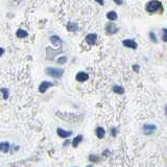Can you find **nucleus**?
Listing matches in <instances>:
<instances>
[{"instance_id":"obj_1","label":"nucleus","mask_w":167,"mask_h":167,"mask_svg":"<svg viewBox=\"0 0 167 167\" xmlns=\"http://www.w3.org/2000/svg\"><path fill=\"white\" fill-rule=\"evenodd\" d=\"M146 10L150 14H154V13H157V12H159V10H162L163 6H162V3L160 1H149L147 2L145 6Z\"/></svg>"},{"instance_id":"obj_2","label":"nucleus","mask_w":167,"mask_h":167,"mask_svg":"<svg viewBox=\"0 0 167 167\" xmlns=\"http://www.w3.org/2000/svg\"><path fill=\"white\" fill-rule=\"evenodd\" d=\"M45 72L48 74V75L52 76V77H62L63 74H64V70L62 68H52V67H47Z\"/></svg>"},{"instance_id":"obj_3","label":"nucleus","mask_w":167,"mask_h":167,"mask_svg":"<svg viewBox=\"0 0 167 167\" xmlns=\"http://www.w3.org/2000/svg\"><path fill=\"white\" fill-rule=\"evenodd\" d=\"M122 44H123V46L128 47V48H132V49H137V48H138V45H137V43H136L134 40H130V39L123 40Z\"/></svg>"},{"instance_id":"obj_4","label":"nucleus","mask_w":167,"mask_h":167,"mask_svg":"<svg viewBox=\"0 0 167 167\" xmlns=\"http://www.w3.org/2000/svg\"><path fill=\"white\" fill-rule=\"evenodd\" d=\"M52 86H55V84L51 83V81H42L41 85H40V87H39V91L41 92V93H45L47 89Z\"/></svg>"},{"instance_id":"obj_5","label":"nucleus","mask_w":167,"mask_h":167,"mask_svg":"<svg viewBox=\"0 0 167 167\" xmlns=\"http://www.w3.org/2000/svg\"><path fill=\"white\" fill-rule=\"evenodd\" d=\"M106 31L108 35H114L118 31V28L114 23H108L106 26Z\"/></svg>"},{"instance_id":"obj_6","label":"nucleus","mask_w":167,"mask_h":167,"mask_svg":"<svg viewBox=\"0 0 167 167\" xmlns=\"http://www.w3.org/2000/svg\"><path fill=\"white\" fill-rule=\"evenodd\" d=\"M157 126L155 124H145L143 126V132L145 135H150L154 132H156Z\"/></svg>"},{"instance_id":"obj_7","label":"nucleus","mask_w":167,"mask_h":167,"mask_svg":"<svg viewBox=\"0 0 167 167\" xmlns=\"http://www.w3.org/2000/svg\"><path fill=\"white\" fill-rule=\"evenodd\" d=\"M76 81H79V83H84V81H86L89 79V74L86 72H84V71H81V72H78L76 74Z\"/></svg>"},{"instance_id":"obj_8","label":"nucleus","mask_w":167,"mask_h":167,"mask_svg":"<svg viewBox=\"0 0 167 167\" xmlns=\"http://www.w3.org/2000/svg\"><path fill=\"white\" fill-rule=\"evenodd\" d=\"M57 135L60 136V137H62V138H68V137H70V136L72 135V130H64L63 128H57Z\"/></svg>"},{"instance_id":"obj_9","label":"nucleus","mask_w":167,"mask_h":167,"mask_svg":"<svg viewBox=\"0 0 167 167\" xmlns=\"http://www.w3.org/2000/svg\"><path fill=\"white\" fill-rule=\"evenodd\" d=\"M97 40V35L96 34H89L88 36L85 38V41L88 43L89 45H93L96 43Z\"/></svg>"},{"instance_id":"obj_10","label":"nucleus","mask_w":167,"mask_h":167,"mask_svg":"<svg viewBox=\"0 0 167 167\" xmlns=\"http://www.w3.org/2000/svg\"><path fill=\"white\" fill-rule=\"evenodd\" d=\"M50 42H51L53 45H55V46H62V44H63L62 39H61V38H59L57 36H51V37H50Z\"/></svg>"},{"instance_id":"obj_11","label":"nucleus","mask_w":167,"mask_h":167,"mask_svg":"<svg viewBox=\"0 0 167 167\" xmlns=\"http://www.w3.org/2000/svg\"><path fill=\"white\" fill-rule=\"evenodd\" d=\"M10 142H8V141H3V142L0 143V149H1L2 153H8L10 150Z\"/></svg>"},{"instance_id":"obj_12","label":"nucleus","mask_w":167,"mask_h":167,"mask_svg":"<svg viewBox=\"0 0 167 167\" xmlns=\"http://www.w3.org/2000/svg\"><path fill=\"white\" fill-rule=\"evenodd\" d=\"M95 134H96V136L99 139H102L104 138V136H106V130H104V128H101V126H98V128H96V130H95Z\"/></svg>"},{"instance_id":"obj_13","label":"nucleus","mask_w":167,"mask_h":167,"mask_svg":"<svg viewBox=\"0 0 167 167\" xmlns=\"http://www.w3.org/2000/svg\"><path fill=\"white\" fill-rule=\"evenodd\" d=\"M67 30L77 31L78 30V25L75 23V22H68L67 23Z\"/></svg>"},{"instance_id":"obj_14","label":"nucleus","mask_w":167,"mask_h":167,"mask_svg":"<svg viewBox=\"0 0 167 167\" xmlns=\"http://www.w3.org/2000/svg\"><path fill=\"white\" fill-rule=\"evenodd\" d=\"M83 139H84L83 135L76 136L75 138L73 139V141H72V146H73V147H77L78 144H79V143L81 142V141H83Z\"/></svg>"},{"instance_id":"obj_15","label":"nucleus","mask_w":167,"mask_h":167,"mask_svg":"<svg viewBox=\"0 0 167 167\" xmlns=\"http://www.w3.org/2000/svg\"><path fill=\"white\" fill-rule=\"evenodd\" d=\"M117 13L116 12H114V10H111V12H109V13L107 14V18L109 19V20H112V21H114V20H116L117 19Z\"/></svg>"},{"instance_id":"obj_16","label":"nucleus","mask_w":167,"mask_h":167,"mask_svg":"<svg viewBox=\"0 0 167 167\" xmlns=\"http://www.w3.org/2000/svg\"><path fill=\"white\" fill-rule=\"evenodd\" d=\"M28 36V34H27V31L24 30V29H18L17 30V37L18 38H21V39H23V38H26V37Z\"/></svg>"},{"instance_id":"obj_17","label":"nucleus","mask_w":167,"mask_h":167,"mask_svg":"<svg viewBox=\"0 0 167 167\" xmlns=\"http://www.w3.org/2000/svg\"><path fill=\"white\" fill-rule=\"evenodd\" d=\"M113 92H115V93L117 94H123L124 93V89L120 86H114L113 87Z\"/></svg>"},{"instance_id":"obj_18","label":"nucleus","mask_w":167,"mask_h":167,"mask_svg":"<svg viewBox=\"0 0 167 167\" xmlns=\"http://www.w3.org/2000/svg\"><path fill=\"white\" fill-rule=\"evenodd\" d=\"M1 93L3 95V99L6 100L8 98V95H10V91H8V89L6 88H1Z\"/></svg>"},{"instance_id":"obj_19","label":"nucleus","mask_w":167,"mask_h":167,"mask_svg":"<svg viewBox=\"0 0 167 167\" xmlns=\"http://www.w3.org/2000/svg\"><path fill=\"white\" fill-rule=\"evenodd\" d=\"M162 32H163V35H162V40L164 42H167V28L162 29Z\"/></svg>"},{"instance_id":"obj_20","label":"nucleus","mask_w":167,"mask_h":167,"mask_svg":"<svg viewBox=\"0 0 167 167\" xmlns=\"http://www.w3.org/2000/svg\"><path fill=\"white\" fill-rule=\"evenodd\" d=\"M59 64H65V63H67V57H61L57 59V61Z\"/></svg>"},{"instance_id":"obj_21","label":"nucleus","mask_w":167,"mask_h":167,"mask_svg":"<svg viewBox=\"0 0 167 167\" xmlns=\"http://www.w3.org/2000/svg\"><path fill=\"white\" fill-rule=\"evenodd\" d=\"M149 38H150V40L154 42V43H157V42H158L156 35H155V32H153V31H151V32H149Z\"/></svg>"},{"instance_id":"obj_22","label":"nucleus","mask_w":167,"mask_h":167,"mask_svg":"<svg viewBox=\"0 0 167 167\" xmlns=\"http://www.w3.org/2000/svg\"><path fill=\"white\" fill-rule=\"evenodd\" d=\"M98 158H97L96 156H89V160H90V161H95V162H97L98 161Z\"/></svg>"},{"instance_id":"obj_23","label":"nucleus","mask_w":167,"mask_h":167,"mask_svg":"<svg viewBox=\"0 0 167 167\" xmlns=\"http://www.w3.org/2000/svg\"><path fill=\"white\" fill-rule=\"evenodd\" d=\"M116 134H117V128H112V135L115 137V136H116Z\"/></svg>"},{"instance_id":"obj_24","label":"nucleus","mask_w":167,"mask_h":167,"mask_svg":"<svg viewBox=\"0 0 167 167\" xmlns=\"http://www.w3.org/2000/svg\"><path fill=\"white\" fill-rule=\"evenodd\" d=\"M133 69L136 71V72H139V65H134L133 66Z\"/></svg>"},{"instance_id":"obj_25","label":"nucleus","mask_w":167,"mask_h":167,"mask_svg":"<svg viewBox=\"0 0 167 167\" xmlns=\"http://www.w3.org/2000/svg\"><path fill=\"white\" fill-rule=\"evenodd\" d=\"M114 2L116 3V4H122V1H117V0H115Z\"/></svg>"},{"instance_id":"obj_26","label":"nucleus","mask_w":167,"mask_h":167,"mask_svg":"<svg viewBox=\"0 0 167 167\" xmlns=\"http://www.w3.org/2000/svg\"><path fill=\"white\" fill-rule=\"evenodd\" d=\"M0 50H1V57H2L3 53H4V48H1V49H0Z\"/></svg>"},{"instance_id":"obj_27","label":"nucleus","mask_w":167,"mask_h":167,"mask_svg":"<svg viewBox=\"0 0 167 167\" xmlns=\"http://www.w3.org/2000/svg\"><path fill=\"white\" fill-rule=\"evenodd\" d=\"M97 3H99V4H104V2H102V1H97Z\"/></svg>"},{"instance_id":"obj_28","label":"nucleus","mask_w":167,"mask_h":167,"mask_svg":"<svg viewBox=\"0 0 167 167\" xmlns=\"http://www.w3.org/2000/svg\"><path fill=\"white\" fill-rule=\"evenodd\" d=\"M165 113H166V116H167V107L165 108Z\"/></svg>"},{"instance_id":"obj_29","label":"nucleus","mask_w":167,"mask_h":167,"mask_svg":"<svg viewBox=\"0 0 167 167\" xmlns=\"http://www.w3.org/2000/svg\"><path fill=\"white\" fill-rule=\"evenodd\" d=\"M87 167H92V166H91V165H88V166H87Z\"/></svg>"}]
</instances>
